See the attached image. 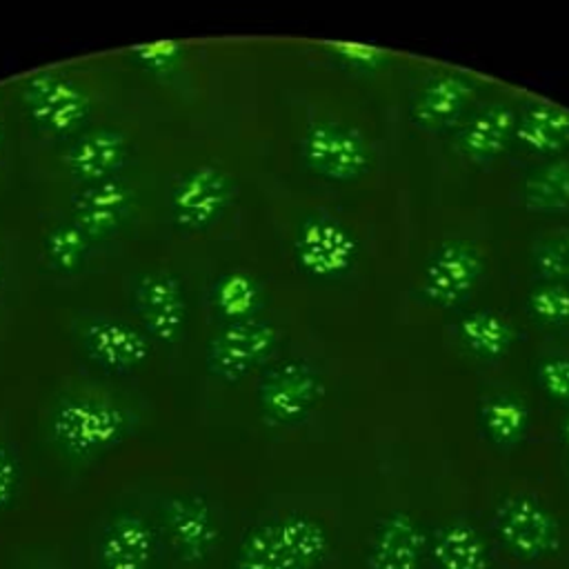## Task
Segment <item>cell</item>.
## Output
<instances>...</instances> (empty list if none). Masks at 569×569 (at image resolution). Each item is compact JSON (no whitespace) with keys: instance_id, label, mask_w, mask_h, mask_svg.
Returning a JSON list of instances; mask_svg holds the SVG:
<instances>
[{"instance_id":"cell-36","label":"cell","mask_w":569,"mask_h":569,"mask_svg":"<svg viewBox=\"0 0 569 569\" xmlns=\"http://www.w3.org/2000/svg\"><path fill=\"white\" fill-rule=\"evenodd\" d=\"M2 278H4V269H2V262H0V287H2Z\"/></svg>"},{"instance_id":"cell-11","label":"cell","mask_w":569,"mask_h":569,"mask_svg":"<svg viewBox=\"0 0 569 569\" xmlns=\"http://www.w3.org/2000/svg\"><path fill=\"white\" fill-rule=\"evenodd\" d=\"M136 322L153 342L176 345L189 320V298L182 278L169 269L142 271L131 289Z\"/></svg>"},{"instance_id":"cell-15","label":"cell","mask_w":569,"mask_h":569,"mask_svg":"<svg viewBox=\"0 0 569 569\" xmlns=\"http://www.w3.org/2000/svg\"><path fill=\"white\" fill-rule=\"evenodd\" d=\"M429 536L420 520L402 509L382 513L362 551L365 569H425Z\"/></svg>"},{"instance_id":"cell-3","label":"cell","mask_w":569,"mask_h":569,"mask_svg":"<svg viewBox=\"0 0 569 569\" xmlns=\"http://www.w3.org/2000/svg\"><path fill=\"white\" fill-rule=\"evenodd\" d=\"M20 104L27 120L47 136H78L93 113V96L62 69H40L22 78Z\"/></svg>"},{"instance_id":"cell-9","label":"cell","mask_w":569,"mask_h":569,"mask_svg":"<svg viewBox=\"0 0 569 569\" xmlns=\"http://www.w3.org/2000/svg\"><path fill=\"white\" fill-rule=\"evenodd\" d=\"M325 393L322 376L307 360L289 358L269 365L256 387L260 418L273 427L302 422Z\"/></svg>"},{"instance_id":"cell-7","label":"cell","mask_w":569,"mask_h":569,"mask_svg":"<svg viewBox=\"0 0 569 569\" xmlns=\"http://www.w3.org/2000/svg\"><path fill=\"white\" fill-rule=\"evenodd\" d=\"M493 531L518 560L536 562L558 553L562 529L556 513L533 493H509L493 509Z\"/></svg>"},{"instance_id":"cell-8","label":"cell","mask_w":569,"mask_h":569,"mask_svg":"<svg viewBox=\"0 0 569 569\" xmlns=\"http://www.w3.org/2000/svg\"><path fill=\"white\" fill-rule=\"evenodd\" d=\"M278 340V327L269 320L224 322L204 345V371L218 382L236 385L273 356Z\"/></svg>"},{"instance_id":"cell-25","label":"cell","mask_w":569,"mask_h":569,"mask_svg":"<svg viewBox=\"0 0 569 569\" xmlns=\"http://www.w3.org/2000/svg\"><path fill=\"white\" fill-rule=\"evenodd\" d=\"M522 200L533 213H569V162L551 160L531 169L522 184Z\"/></svg>"},{"instance_id":"cell-13","label":"cell","mask_w":569,"mask_h":569,"mask_svg":"<svg viewBox=\"0 0 569 569\" xmlns=\"http://www.w3.org/2000/svg\"><path fill=\"white\" fill-rule=\"evenodd\" d=\"M480 84L462 71H440L420 82L409 98V120L431 133L458 129L478 102Z\"/></svg>"},{"instance_id":"cell-20","label":"cell","mask_w":569,"mask_h":569,"mask_svg":"<svg viewBox=\"0 0 569 569\" xmlns=\"http://www.w3.org/2000/svg\"><path fill=\"white\" fill-rule=\"evenodd\" d=\"M427 560L431 569H489L491 556L485 536L462 518L447 520L429 533Z\"/></svg>"},{"instance_id":"cell-21","label":"cell","mask_w":569,"mask_h":569,"mask_svg":"<svg viewBox=\"0 0 569 569\" xmlns=\"http://www.w3.org/2000/svg\"><path fill=\"white\" fill-rule=\"evenodd\" d=\"M513 142L531 156H558L569 149V111L545 102H529L516 120Z\"/></svg>"},{"instance_id":"cell-28","label":"cell","mask_w":569,"mask_h":569,"mask_svg":"<svg viewBox=\"0 0 569 569\" xmlns=\"http://www.w3.org/2000/svg\"><path fill=\"white\" fill-rule=\"evenodd\" d=\"M531 264L540 280L569 284V231H553L531 249Z\"/></svg>"},{"instance_id":"cell-35","label":"cell","mask_w":569,"mask_h":569,"mask_svg":"<svg viewBox=\"0 0 569 569\" xmlns=\"http://www.w3.org/2000/svg\"><path fill=\"white\" fill-rule=\"evenodd\" d=\"M4 142H7V127H4V116L0 111V160H2V153H4Z\"/></svg>"},{"instance_id":"cell-17","label":"cell","mask_w":569,"mask_h":569,"mask_svg":"<svg viewBox=\"0 0 569 569\" xmlns=\"http://www.w3.org/2000/svg\"><path fill=\"white\" fill-rule=\"evenodd\" d=\"M129 153L131 144L127 133L118 127L104 124L78 133L64 151L62 164L76 182L91 184L120 176Z\"/></svg>"},{"instance_id":"cell-10","label":"cell","mask_w":569,"mask_h":569,"mask_svg":"<svg viewBox=\"0 0 569 569\" xmlns=\"http://www.w3.org/2000/svg\"><path fill=\"white\" fill-rule=\"evenodd\" d=\"M482 273V251L467 238H449L427 258L418 298L436 309H456L471 298Z\"/></svg>"},{"instance_id":"cell-29","label":"cell","mask_w":569,"mask_h":569,"mask_svg":"<svg viewBox=\"0 0 569 569\" xmlns=\"http://www.w3.org/2000/svg\"><path fill=\"white\" fill-rule=\"evenodd\" d=\"M187 47L178 40H158V42H144L129 51L133 64H138L142 71L164 78L173 73L182 60H184Z\"/></svg>"},{"instance_id":"cell-23","label":"cell","mask_w":569,"mask_h":569,"mask_svg":"<svg viewBox=\"0 0 569 569\" xmlns=\"http://www.w3.org/2000/svg\"><path fill=\"white\" fill-rule=\"evenodd\" d=\"M460 347L478 360L502 358L518 340L516 327L493 309L467 311L456 322Z\"/></svg>"},{"instance_id":"cell-34","label":"cell","mask_w":569,"mask_h":569,"mask_svg":"<svg viewBox=\"0 0 569 569\" xmlns=\"http://www.w3.org/2000/svg\"><path fill=\"white\" fill-rule=\"evenodd\" d=\"M560 438L569 447V407H567V411H565V416L560 420Z\"/></svg>"},{"instance_id":"cell-6","label":"cell","mask_w":569,"mask_h":569,"mask_svg":"<svg viewBox=\"0 0 569 569\" xmlns=\"http://www.w3.org/2000/svg\"><path fill=\"white\" fill-rule=\"evenodd\" d=\"M238 196L236 178L211 162L184 169L169 191V218L180 233H202L220 222Z\"/></svg>"},{"instance_id":"cell-22","label":"cell","mask_w":569,"mask_h":569,"mask_svg":"<svg viewBox=\"0 0 569 569\" xmlns=\"http://www.w3.org/2000/svg\"><path fill=\"white\" fill-rule=\"evenodd\" d=\"M264 302L262 282L247 269H224L209 284V307L222 325L258 318Z\"/></svg>"},{"instance_id":"cell-14","label":"cell","mask_w":569,"mask_h":569,"mask_svg":"<svg viewBox=\"0 0 569 569\" xmlns=\"http://www.w3.org/2000/svg\"><path fill=\"white\" fill-rule=\"evenodd\" d=\"M80 347L98 369L124 376L149 360L153 340L138 322L98 313L82 322Z\"/></svg>"},{"instance_id":"cell-2","label":"cell","mask_w":569,"mask_h":569,"mask_svg":"<svg viewBox=\"0 0 569 569\" xmlns=\"http://www.w3.org/2000/svg\"><path fill=\"white\" fill-rule=\"evenodd\" d=\"M329 549V529L318 518L287 511L242 533L231 569H320Z\"/></svg>"},{"instance_id":"cell-27","label":"cell","mask_w":569,"mask_h":569,"mask_svg":"<svg viewBox=\"0 0 569 569\" xmlns=\"http://www.w3.org/2000/svg\"><path fill=\"white\" fill-rule=\"evenodd\" d=\"M525 311L529 320L545 329L569 327V284L540 280L529 289L525 298Z\"/></svg>"},{"instance_id":"cell-5","label":"cell","mask_w":569,"mask_h":569,"mask_svg":"<svg viewBox=\"0 0 569 569\" xmlns=\"http://www.w3.org/2000/svg\"><path fill=\"white\" fill-rule=\"evenodd\" d=\"M298 156L302 167L325 182L349 184L365 178L373 167L367 138L351 124L318 120L300 136Z\"/></svg>"},{"instance_id":"cell-26","label":"cell","mask_w":569,"mask_h":569,"mask_svg":"<svg viewBox=\"0 0 569 569\" xmlns=\"http://www.w3.org/2000/svg\"><path fill=\"white\" fill-rule=\"evenodd\" d=\"M93 240L69 218L53 224L42 238V256L51 271L60 276L78 273L91 251Z\"/></svg>"},{"instance_id":"cell-1","label":"cell","mask_w":569,"mask_h":569,"mask_svg":"<svg viewBox=\"0 0 569 569\" xmlns=\"http://www.w3.org/2000/svg\"><path fill=\"white\" fill-rule=\"evenodd\" d=\"M131 411L118 400L71 393L62 396L47 416L49 442L71 460H98L120 445L133 431Z\"/></svg>"},{"instance_id":"cell-30","label":"cell","mask_w":569,"mask_h":569,"mask_svg":"<svg viewBox=\"0 0 569 569\" xmlns=\"http://www.w3.org/2000/svg\"><path fill=\"white\" fill-rule=\"evenodd\" d=\"M536 382L549 400L569 407V356L556 353L538 360Z\"/></svg>"},{"instance_id":"cell-12","label":"cell","mask_w":569,"mask_h":569,"mask_svg":"<svg viewBox=\"0 0 569 569\" xmlns=\"http://www.w3.org/2000/svg\"><path fill=\"white\" fill-rule=\"evenodd\" d=\"M160 522L176 560L184 565L204 562L220 538L213 505L202 493H171L160 505Z\"/></svg>"},{"instance_id":"cell-16","label":"cell","mask_w":569,"mask_h":569,"mask_svg":"<svg viewBox=\"0 0 569 569\" xmlns=\"http://www.w3.org/2000/svg\"><path fill=\"white\" fill-rule=\"evenodd\" d=\"M136 189L129 180L116 176L82 184L71 198V220L93 240H107L118 233L133 216Z\"/></svg>"},{"instance_id":"cell-31","label":"cell","mask_w":569,"mask_h":569,"mask_svg":"<svg viewBox=\"0 0 569 569\" xmlns=\"http://www.w3.org/2000/svg\"><path fill=\"white\" fill-rule=\"evenodd\" d=\"M327 51L338 60L342 67H349L353 71H378L389 64V53L371 47V44H358V42H327Z\"/></svg>"},{"instance_id":"cell-4","label":"cell","mask_w":569,"mask_h":569,"mask_svg":"<svg viewBox=\"0 0 569 569\" xmlns=\"http://www.w3.org/2000/svg\"><path fill=\"white\" fill-rule=\"evenodd\" d=\"M360 240L356 231L327 211H309L293 236L296 269L316 282H338L356 267Z\"/></svg>"},{"instance_id":"cell-18","label":"cell","mask_w":569,"mask_h":569,"mask_svg":"<svg viewBox=\"0 0 569 569\" xmlns=\"http://www.w3.org/2000/svg\"><path fill=\"white\" fill-rule=\"evenodd\" d=\"M158 536L153 525L136 511L113 513L100 529L98 569H151Z\"/></svg>"},{"instance_id":"cell-24","label":"cell","mask_w":569,"mask_h":569,"mask_svg":"<svg viewBox=\"0 0 569 569\" xmlns=\"http://www.w3.org/2000/svg\"><path fill=\"white\" fill-rule=\"evenodd\" d=\"M531 413L527 402L509 391H498L478 405V427L482 436L498 449H516L529 429Z\"/></svg>"},{"instance_id":"cell-19","label":"cell","mask_w":569,"mask_h":569,"mask_svg":"<svg viewBox=\"0 0 569 569\" xmlns=\"http://www.w3.org/2000/svg\"><path fill=\"white\" fill-rule=\"evenodd\" d=\"M518 113L507 102H489L473 109L456 129L453 147L458 156L473 164L500 158L516 136Z\"/></svg>"},{"instance_id":"cell-32","label":"cell","mask_w":569,"mask_h":569,"mask_svg":"<svg viewBox=\"0 0 569 569\" xmlns=\"http://www.w3.org/2000/svg\"><path fill=\"white\" fill-rule=\"evenodd\" d=\"M24 467L20 453L9 445L0 442V513L9 511L22 491Z\"/></svg>"},{"instance_id":"cell-33","label":"cell","mask_w":569,"mask_h":569,"mask_svg":"<svg viewBox=\"0 0 569 569\" xmlns=\"http://www.w3.org/2000/svg\"><path fill=\"white\" fill-rule=\"evenodd\" d=\"M36 569H64L56 556H42L36 565Z\"/></svg>"},{"instance_id":"cell-37","label":"cell","mask_w":569,"mask_h":569,"mask_svg":"<svg viewBox=\"0 0 569 569\" xmlns=\"http://www.w3.org/2000/svg\"><path fill=\"white\" fill-rule=\"evenodd\" d=\"M567 469H569V458H567Z\"/></svg>"}]
</instances>
